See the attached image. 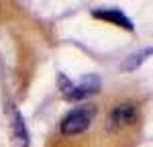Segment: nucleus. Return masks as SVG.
<instances>
[{
    "instance_id": "nucleus-1",
    "label": "nucleus",
    "mask_w": 153,
    "mask_h": 147,
    "mask_svg": "<svg viewBox=\"0 0 153 147\" xmlns=\"http://www.w3.org/2000/svg\"><path fill=\"white\" fill-rule=\"evenodd\" d=\"M57 84H59V90H61V96L65 100L78 102V100H84V98L92 96L100 90V78L96 74H86L80 82H71L70 78L59 74Z\"/></svg>"
},
{
    "instance_id": "nucleus-2",
    "label": "nucleus",
    "mask_w": 153,
    "mask_h": 147,
    "mask_svg": "<svg viewBox=\"0 0 153 147\" xmlns=\"http://www.w3.org/2000/svg\"><path fill=\"white\" fill-rule=\"evenodd\" d=\"M96 117V106L94 104H82V106H76V108H71L65 117H63V121L59 125V129H61V133L63 135H78V133H84L88 127H90V122L94 121Z\"/></svg>"
},
{
    "instance_id": "nucleus-3",
    "label": "nucleus",
    "mask_w": 153,
    "mask_h": 147,
    "mask_svg": "<svg viewBox=\"0 0 153 147\" xmlns=\"http://www.w3.org/2000/svg\"><path fill=\"white\" fill-rule=\"evenodd\" d=\"M137 117H139V112H137V106L133 102H120L108 114V129H112V131L125 129L131 122L137 121Z\"/></svg>"
},
{
    "instance_id": "nucleus-4",
    "label": "nucleus",
    "mask_w": 153,
    "mask_h": 147,
    "mask_svg": "<svg viewBox=\"0 0 153 147\" xmlns=\"http://www.w3.org/2000/svg\"><path fill=\"white\" fill-rule=\"evenodd\" d=\"M12 143H14V147H29V143H31L25 119L16 106H12Z\"/></svg>"
},
{
    "instance_id": "nucleus-5",
    "label": "nucleus",
    "mask_w": 153,
    "mask_h": 147,
    "mask_svg": "<svg viewBox=\"0 0 153 147\" xmlns=\"http://www.w3.org/2000/svg\"><path fill=\"white\" fill-rule=\"evenodd\" d=\"M92 16L102 19V21H108V23H112V24H118V27H123V29H129V31L135 29L133 21H131L120 8H100V10H92Z\"/></svg>"
},
{
    "instance_id": "nucleus-6",
    "label": "nucleus",
    "mask_w": 153,
    "mask_h": 147,
    "mask_svg": "<svg viewBox=\"0 0 153 147\" xmlns=\"http://www.w3.org/2000/svg\"><path fill=\"white\" fill-rule=\"evenodd\" d=\"M147 55H151V47H145V49H141V51H137V53L129 55L127 59L120 63V70H123V72H127V70H129V72H131V70H137L143 61L147 59Z\"/></svg>"
}]
</instances>
